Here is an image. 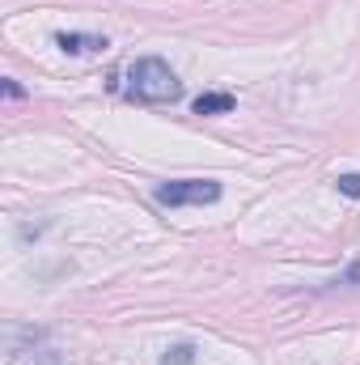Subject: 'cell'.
<instances>
[{
  "label": "cell",
  "mask_w": 360,
  "mask_h": 365,
  "mask_svg": "<svg viewBox=\"0 0 360 365\" xmlns=\"http://www.w3.org/2000/svg\"><path fill=\"white\" fill-rule=\"evenodd\" d=\"M55 47H64L68 56H81V51H106L110 43H106V34H68V30H60L55 34Z\"/></svg>",
  "instance_id": "cell-3"
},
{
  "label": "cell",
  "mask_w": 360,
  "mask_h": 365,
  "mask_svg": "<svg viewBox=\"0 0 360 365\" xmlns=\"http://www.w3.org/2000/svg\"><path fill=\"white\" fill-rule=\"evenodd\" d=\"M157 204H166V208H186V204H216L221 200V182L216 179H170L162 182L157 191Z\"/></svg>",
  "instance_id": "cell-2"
},
{
  "label": "cell",
  "mask_w": 360,
  "mask_h": 365,
  "mask_svg": "<svg viewBox=\"0 0 360 365\" xmlns=\"http://www.w3.org/2000/svg\"><path fill=\"white\" fill-rule=\"evenodd\" d=\"M339 284H360V264H352V268L344 272V280H339Z\"/></svg>",
  "instance_id": "cell-9"
},
{
  "label": "cell",
  "mask_w": 360,
  "mask_h": 365,
  "mask_svg": "<svg viewBox=\"0 0 360 365\" xmlns=\"http://www.w3.org/2000/svg\"><path fill=\"white\" fill-rule=\"evenodd\" d=\"M4 98H13V102H17V98H26V90H21L17 81H4Z\"/></svg>",
  "instance_id": "cell-8"
},
{
  "label": "cell",
  "mask_w": 360,
  "mask_h": 365,
  "mask_svg": "<svg viewBox=\"0 0 360 365\" xmlns=\"http://www.w3.org/2000/svg\"><path fill=\"white\" fill-rule=\"evenodd\" d=\"M127 98L132 102H174L182 98V81L162 56H144L127 68Z\"/></svg>",
  "instance_id": "cell-1"
},
{
  "label": "cell",
  "mask_w": 360,
  "mask_h": 365,
  "mask_svg": "<svg viewBox=\"0 0 360 365\" xmlns=\"http://www.w3.org/2000/svg\"><path fill=\"white\" fill-rule=\"evenodd\" d=\"M238 106V98L233 93H199L195 102H191V110L195 115H229Z\"/></svg>",
  "instance_id": "cell-4"
},
{
  "label": "cell",
  "mask_w": 360,
  "mask_h": 365,
  "mask_svg": "<svg viewBox=\"0 0 360 365\" xmlns=\"http://www.w3.org/2000/svg\"><path fill=\"white\" fill-rule=\"evenodd\" d=\"M348 200H360V175H339V182H335Z\"/></svg>",
  "instance_id": "cell-6"
},
{
  "label": "cell",
  "mask_w": 360,
  "mask_h": 365,
  "mask_svg": "<svg viewBox=\"0 0 360 365\" xmlns=\"http://www.w3.org/2000/svg\"><path fill=\"white\" fill-rule=\"evenodd\" d=\"M34 365H64V357L55 349H43V353H34Z\"/></svg>",
  "instance_id": "cell-7"
},
{
  "label": "cell",
  "mask_w": 360,
  "mask_h": 365,
  "mask_svg": "<svg viewBox=\"0 0 360 365\" xmlns=\"http://www.w3.org/2000/svg\"><path fill=\"white\" fill-rule=\"evenodd\" d=\"M162 365H195V344H191V340L170 344V349H166V357H162Z\"/></svg>",
  "instance_id": "cell-5"
}]
</instances>
